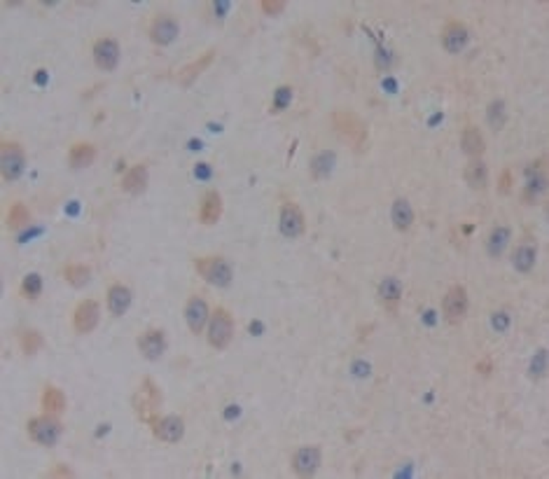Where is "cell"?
<instances>
[{
	"mask_svg": "<svg viewBox=\"0 0 549 479\" xmlns=\"http://www.w3.org/2000/svg\"><path fill=\"white\" fill-rule=\"evenodd\" d=\"M332 124H335L339 136L346 140L348 145H353L355 150H362V147H365V143H367V126L355 113H348V110H337V113L332 115Z\"/></svg>",
	"mask_w": 549,
	"mask_h": 479,
	"instance_id": "obj_1",
	"label": "cell"
},
{
	"mask_svg": "<svg viewBox=\"0 0 549 479\" xmlns=\"http://www.w3.org/2000/svg\"><path fill=\"white\" fill-rule=\"evenodd\" d=\"M232 337H234V318L232 313L225 309V306H218V309L213 311V316L208 318V344H211L213 348H227L232 344Z\"/></svg>",
	"mask_w": 549,
	"mask_h": 479,
	"instance_id": "obj_2",
	"label": "cell"
},
{
	"mask_svg": "<svg viewBox=\"0 0 549 479\" xmlns=\"http://www.w3.org/2000/svg\"><path fill=\"white\" fill-rule=\"evenodd\" d=\"M194 267L211 285H215V288L232 285L234 269L225 257H199V260H194Z\"/></svg>",
	"mask_w": 549,
	"mask_h": 479,
	"instance_id": "obj_3",
	"label": "cell"
},
{
	"mask_svg": "<svg viewBox=\"0 0 549 479\" xmlns=\"http://www.w3.org/2000/svg\"><path fill=\"white\" fill-rule=\"evenodd\" d=\"M61 433H64V426L54 419V414L35 416V419L28 421L30 440L38 442V444H42V447H54L61 440Z\"/></svg>",
	"mask_w": 549,
	"mask_h": 479,
	"instance_id": "obj_4",
	"label": "cell"
},
{
	"mask_svg": "<svg viewBox=\"0 0 549 479\" xmlns=\"http://www.w3.org/2000/svg\"><path fill=\"white\" fill-rule=\"evenodd\" d=\"M0 164H3V178L8 182L19 180L24 173V167H26V155H24L19 143H10L5 140L3 147H0Z\"/></svg>",
	"mask_w": 549,
	"mask_h": 479,
	"instance_id": "obj_5",
	"label": "cell"
},
{
	"mask_svg": "<svg viewBox=\"0 0 549 479\" xmlns=\"http://www.w3.org/2000/svg\"><path fill=\"white\" fill-rule=\"evenodd\" d=\"M467 290L463 285H452L449 288V292L444 294L442 299V313H444V321L452 323V325H458L463 323V318L467 316Z\"/></svg>",
	"mask_w": 549,
	"mask_h": 479,
	"instance_id": "obj_6",
	"label": "cell"
},
{
	"mask_svg": "<svg viewBox=\"0 0 549 479\" xmlns=\"http://www.w3.org/2000/svg\"><path fill=\"white\" fill-rule=\"evenodd\" d=\"M136 411H138V416L143 421H150L154 416V411L159 409V404H162V391H159V386L152 382L150 377L143 379V384H140V391L136 393Z\"/></svg>",
	"mask_w": 549,
	"mask_h": 479,
	"instance_id": "obj_7",
	"label": "cell"
},
{
	"mask_svg": "<svg viewBox=\"0 0 549 479\" xmlns=\"http://www.w3.org/2000/svg\"><path fill=\"white\" fill-rule=\"evenodd\" d=\"M279 229H281V234L288 236V238H299L301 234H304L306 220H304V213H301V208L297 204L288 201V204L281 206Z\"/></svg>",
	"mask_w": 549,
	"mask_h": 479,
	"instance_id": "obj_8",
	"label": "cell"
},
{
	"mask_svg": "<svg viewBox=\"0 0 549 479\" xmlns=\"http://www.w3.org/2000/svg\"><path fill=\"white\" fill-rule=\"evenodd\" d=\"M98 318H101V309H98V302L94 299H84V302L77 304L75 313H73V325H75L77 335H89L96 330Z\"/></svg>",
	"mask_w": 549,
	"mask_h": 479,
	"instance_id": "obj_9",
	"label": "cell"
},
{
	"mask_svg": "<svg viewBox=\"0 0 549 479\" xmlns=\"http://www.w3.org/2000/svg\"><path fill=\"white\" fill-rule=\"evenodd\" d=\"M208 318H211V309H208L206 299L201 297H189L187 304H185V321H187V328L192 330V335H201L203 328L208 325Z\"/></svg>",
	"mask_w": 549,
	"mask_h": 479,
	"instance_id": "obj_10",
	"label": "cell"
},
{
	"mask_svg": "<svg viewBox=\"0 0 549 479\" xmlns=\"http://www.w3.org/2000/svg\"><path fill=\"white\" fill-rule=\"evenodd\" d=\"M152 426V433L157 435L162 442H169V444H174V442H180L183 440V433H185V423L180 416H164V419H157V416H152L150 421H147Z\"/></svg>",
	"mask_w": 549,
	"mask_h": 479,
	"instance_id": "obj_11",
	"label": "cell"
},
{
	"mask_svg": "<svg viewBox=\"0 0 549 479\" xmlns=\"http://www.w3.org/2000/svg\"><path fill=\"white\" fill-rule=\"evenodd\" d=\"M178 30H180V26H178V19L174 15H159L150 26V40L154 45L166 47L178 38Z\"/></svg>",
	"mask_w": 549,
	"mask_h": 479,
	"instance_id": "obj_12",
	"label": "cell"
},
{
	"mask_svg": "<svg viewBox=\"0 0 549 479\" xmlns=\"http://www.w3.org/2000/svg\"><path fill=\"white\" fill-rule=\"evenodd\" d=\"M94 61L101 71H115L120 64V45L115 38H101L94 45Z\"/></svg>",
	"mask_w": 549,
	"mask_h": 479,
	"instance_id": "obj_13",
	"label": "cell"
},
{
	"mask_svg": "<svg viewBox=\"0 0 549 479\" xmlns=\"http://www.w3.org/2000/svg\"><path fill=\"white\" fill-rule=\"evenodd\" d=\"M320 460H323L320 447H301V449L295 451V456H292V468L297 475L308 477L320 468Z\"/></svg>",
	"mask_w": 549,
	"mask_h": 479,
	"instance_id": "obj_14",
	"label": "cell"
},
{
	"mask_svg": "<svg viewBox=\"0 0 549 479\" xmlns=\"http://www.w3.org/2000/svg\"><path fill=\"white\" fill-rule=\"evenodd\" d=\"M467 40H470V33L467 28L463 26L460 21H452L447 28L442 30V47L447 49L449 54H458L465 49Z\"/></svg>",
	"mask_w": 549,
	"mask_h": 479,
	"instance_id": "obj_15",
	"label": "cell"
},
{
	"mask_svg": "<svg viewBox=\"0 0 549 479\" xmlns=\"http://www.w3.org/2000/svg\"><path fill=\"white\" fill-rule=\"evenodd\" d=\"M138 348L147 360H157L166 348V335L162 330H147L138 337Z\"/></svg>",
	"mask_w": 549,
	"mask_h": 479,
	"instance_id": "obj_16",
	"label": "cell"
},
{
	"mask_svg": "<svg viewBox=\"0 0 549 479\" xmlns=\"http://www.w3.org/2000/svg\"><path fill=\"white\" fill-rule=\"evenodd\" d=\"M222 216V196L215 189H208L199 206V220L203 225H215Z\"/></svg>",
	"mask_w": 549,
	"mask_h": 479,
	"instance_id": "obj_17",
	"label": "cell"
},
{
	"mask_svg": "<svg viewBox=\"0 0 549 479\" xmlns=\"http://www.w3.org/2000/svg\"><path fill=\"white\" fill-rule=\"evenodd\" d=\"M131 306V290L122 283H115L108 288V309L113 316H122Z\"/></svg>",
	"mask_w": 549,
	"mask_h": 479,
	"instance_id": "obj_18",
	"label": "cell"
},
{
	"mask_svg": "<svg viewBox=\"0 0 549 479\" xmlns=\"http://www.w3.org/2000/svg\"><path fill=\"white\" fill-rule=\"evenodd\" d=\"M96 159V147L91 143H75L68 150V164L71 169H87Z\"/></svg>",
	"mask_w": 549,
	"mask_h": 479,
	"instance_id": "obj_19",
	"label": "cell"
},
{
	"mask_svg": "<svg viewBox=\"0 0 549 479\" xmlns=\"http://www.w3.org/2000/svg\"><path fill=\"white\" fill-rule=\"evenodd\" d=\"M213 59H215V52L211 49V52H206V54H203V57H199L196 61H192V64H189V66H185V68L180 71V75H178V82H180L183 87H189V84H192L194 79L199 77L201 73L213 64Z\"/></svg>",
	"mask_w": 549,
	"mask_h": 479,
	"instance_id": "obj_20",
	"label": "cell"
},
{
	"mask_svg": "<svg viewBox=\"0 0 549 479\" xmlns=\"http://www.w3.org/2000/svg\"><path fill=\"white\" fill-rule=\"evenodd\" d=\"M391 220L396 225V229L407 232L411 225H414V208L407 199H396L391 206Z\"/></svg>",
	"mask_w": 549,
	"mask_h": 479,
	"instance_id": "obj_21",
	"label": "cell"
},
{
	"mask_svg": "<svg viewBox=\"0 0 549 479\" xmlns=\"http://www.w3.org/2000/svg\"><path fill=\"white\" fill-rule=\"evenodd\" d=\"M379 297L388 309H396L400 297H402V281L396 279V276H388V279L381 281L379 285Z\"/></svg>",
	"mask_w": 549,
	"mask_h": 479,
	"instance_id": "obj_22",
	"label": "cell"
},
{
	"mask_svg": "<svg viewBox=\"0 0 549 479\" xmlns=\"http://www.w3.org/2000/svg\"><path fill=\"white\" fill-rule=\"evenodd\" d=\"M484 136H482V131H479L477 126H467L465 131H463V136H460V147H463V152L465 155H470V157H479V155H484Z\"/></svg>",
	"mask_w": 549,
	"mask_h": 479,
	"instance_id": "obj_23",
	"label": "cell"
},
{
	"mask_svg": "<svg viewBox=\"0 0 549 479\" xmlns=\"http://www.w3.org/2000/svg\"><path fill=\"white\" fill-rule=\"evenodd\" d=\"M122 187L131 194H140L147 187V167L145 164H136L127 171L124 180H122Z\"/></svg>",
	"mask_w": 549,
	"mask_h": 479,
	"instance_id": "obj_24",
	"label": "cell"
},
{
	"mask_svg": "<svg viewBox=\"0 0 549 479\" xmlns=\"http://www.w3.org/2000/svg\"><path fill=\"white\" fill-rule=\"evenodd\" d=\"M335 162H337L335 152H330V150L318 152V155L311 159V178L313 180H325V178L332 173V169H335Z\"/></svg>",
	"mask_w": 549,
	"mask_h": 479,
	"instance_id": "obj_25",
	"label": "cell"
},
{
	"mask_svg": "<svg viewBox=\"0 0 549 479\" xmlns=\"http://www.w3.org/2000/svg\"><path fill=\"white\" fill-rule=\"evenodd\" d=\"M535 260H538V250H535L533 243H521L519 248L514 250V255H512L514 269L521 274H528L530 269L535 267Z\"/></svg>",
	"mask_w": 549,
	"mask_h": 479,
	"instance_id": "obj_26",
	"label": "cell"
},
{
	"mask_svg": "<svg viewBox=\"0 0 549 479\" xmlns=\"http://www.w3.org/2000/svg\"><path fill=\"white\" fill-rule=\"evenodd\" d=\"M465 180L472 189H484L489 185V167L479 159H472L465 167Z\"/></svg>",
	"mask_w": 549,
	"mask_h": 479,
	"instance_id": "obj_27",
	"label": "cell"
},
{
	"mask_svg": "<svg viewBox=\"0 0 549 479\" xmlns=\"http://www.w3.org/2000/svg\"><path fill=\"white\" fill-rule=\"evenodd\" d=\"M42 409H45V414H61V411L66 409V395L64 391L57 388V386H47L45 393H42Z\"/></svg>",
	"mask_w": 549,
	"mask_h": 479,
	"instance_id": "obj_28",
	"label": "cell"
},
{
	"mask_svg": "<svg viewBox=\"0 0 549 479\" xmlns=\"http://www.w3.org/2000/svg\"><path fill=\"white\" fill-rule=\"evenodd\" d=\"M510 238H512L510 227H505V225L496 227V229L489 234V241H486V250H489V255L491 257H501L505 253V248H508Z\"/></svg>",
	"mask_w": 549,
	"mask_h": 479,
	"instance_id": "obj_29",
	"label": "cell"
},
{
	"mask_svg": "<svg viewBox=\"0 0 549 479\" xmlns=\"http://www.w3.org/2000/svg\"><path fill=\"white\" fill-rule=\"evenodd\" d=\"M64 279H66V283H71L73 288H82V285L89 283L91 269L84 267V264H66V267H64Z\"/></svg>",
	"mask_w": 549,
	"mask_h": 479,
	"instance_id": "obj_30",
	"label": "cell"
},
{
	"mask_svg": "<svg viewBox=\"0 0 549 479\" xmlns=\"http://www.w3.org/2000/svg\"><path fill=\"white\" fill-rule=\"evenodd\" d=\"M42 344L45 341H42V335L38 330H24L19 335V346L26 355H35L42 348Z\"/></svg>",
	"mask_w": 549,
	"mask_h": 479,
	"instance_id": "obj_31",
	"label": "cell"
},
{
	"mask_svg": "<svg viewBox=\"0 0 549 479\" xmlns=\"http://www.w3.org/2000/svg\"><path fill=\"white\" fill-rule=\"evenodd\" d=\"M30 223V213H28V208L24 206V204H12L10 208V213H8V225H10V229H24Z\"/></svg>",
	"mask_w": 549,
	"mask_h": 479,
	"instance_id": "obj_32",
	"label": "cell"
},
{
	"mask_svg": "<svg viewBox=\"0 0 549 479\" xmlns=\"http://www.w3.org/2000/svg\"><path fill=\"white\" fill-rule=\"evenodd\" d=\"M486 120H489L491 129H503L508 122V110H505V101H493L489 110H486Z\"/></svg>",
	"mask_w": 549,
	"mask_h": 479,
	"instance_id": "obj_33",
	"label": "cell"
},
{
	"mask_svg": "<svg viewBox=\"0 0 549 479\" xmlns=\"http://www.w3.org/2000/svg\"><path fill=\"white\" fill-rule=\"evenodd\" d=\"M42 292V276L40 274H26L21 281V294L26 299H35L40 297Z\"/></svg>",
	"mask_w": 549,
	"mask_h": 479,
	"instance_id": "obj_34",
	"label": "cell"
},
{
	"mask_svg": "<svg viewBox=\"0 0 549 479\" xmlns=\"http://www.w3.org/2000/svg\"><path fill=\"white\" fill-rule=\"evenodd\" d=\"M290 101H292V87H290V84H281V87L274 91V113L288 110Z\"/></svg>",
	"mask_w": 549,
	"mask_h": 479,
	"instance_id": "obj_35",
	"label": "cell"
},
{
	"mask_svg": "<svg viewBox=\"0 0 549 479\" xmlns=\"http://www.w3.org/2000/svg\"><path fill=\"white\" fill-rule=\"evenodd\" d=\"M530 377L533 379H540V377H545V372H547V351L545 348H540L538 355L533 358V362H530Z\"/></svg>",
	"mask_w": 549,
	"mask_h": 479,
	"instance_id": "obj_36",
	"label": "cell"
},
{
	"mask_svg": "<svg viewBox=\"0 0 549 479\" xmlns=\"http://www.w3.org/2000/svg\"><path fill=\"white\" fill-rule=\"evenodd\" d=\"M283 10H286L283 0H262V12L267 17H279Z\"/></svg>",
	"mask_w": 549,
	"mask_h": 479,
	"instance_id": "obj_37",
	"label": "cell"
},
{
	"mask_svg": "<svg viewBox=\"0 0 549 479\" xmlns=\"http://www.w3.org/2000/svg\"><path fill=\"white\" fill-rule=\"evenodd\" d=\"M491 323H493V328H496L498 332H505V330H508V325H510V316H508V313H493Z\"/></svg>",
	"mask_w": 549,
	"mask_h": 479,
	"instance_id": "obj_38",
	"label": "cell"
},
{
	"mask_svg": "<svg viewBox=\"0 0 549 479\" xmlns=\"http://www.w3.org/2000/svg\"><path fill=\"white\" fill-rule=\"evenodd\" d=\"M351 372L355 374V377H367L369 372H372V367H369V362H362V360H355L353 365H351Z\"/></svg>",
	"mask_w": 549,
	"mask_h": 479,
	"instance_id": "obj_39",
	"label": "cell"
},
{
	"mask_svg": "<svg viewBox=\"0 0 549 479\" xmlns=\"http://www.w3.org/2000/svg\"><path fill=\"white\" fill-rule=\"evenodd\" d=\"M510 187H512V171L505 169L501 176V192H510Z\"/></svg>",
	"mask_w": 549,
	"mask_h": 479,
	"instance_id": "obj_40",
	"label": "cell"
},
{
	"mask_svg": "<svg viewBox=\"0 0 549 479\" xmlns=\"http://www.w3.org/2000/svg\"><path fill=\"white\" fill-rule=\"evenodd\" d=\"M49 477H73V470L64 468V465H57L54 470H49Z\"/></svg>",
	"mask_w": 549,
	"mask_h": 479,
	"instance_id": "obj_41",
	"label": "cell"
},
{
	"mask_svg": "<svg viewBox=\"0 0 549 479\" xmlns=\"http://www.w3.org/2000/svg\"><path fill=\"white\" fill-rule=\"evenodd\" d=\"M38 82L45 84V71H38Z\"/></svg>",
	"mask_w": 549,
	"mask_h": 479,
	"instance_id": "obj_42",
	"label": "cell"
},
{
	"mask_svg": "<svg viewBox=\"0 0 549 479\" xmlns=\"http://www.w3.org/2000/svg\"><path fill=\"white\" fill-rule=\"evenodd\" d=\"M250 330H252V332H260V330H262V325H257V323H252V325H250Z\"/></svg>",
	"mask_w": 549,
	"mask_h": 479,
	"instance_id": "obj_43",
	"label": "cell"
}]
</instances>
